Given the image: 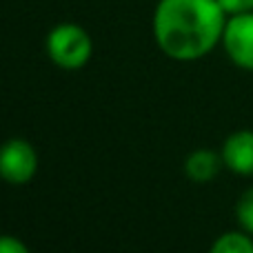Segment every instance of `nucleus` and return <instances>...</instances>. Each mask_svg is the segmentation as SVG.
<instances>
[{
	"label": "nucleus",
	"mask_w": 253,
	"mask_h": 253,
	"mask_svg": "<svg viewBox=\"0 0 253 253\" xmlns=\"http://www.w3.org/2000/svg\"><path fill=\"white\" fill-rule=\"evenodd\" d=\"M227 18L218 0H158L153 38L165 56L191 62L222 42Z\"/></svg>",
	"instance_id": "1"
},
{
	"label": "nucleus",
	"mask_w": 253,
	"mask_h": 253,
	"mask_svg": "<svg viewBox=\"0 0 253 253\" xmlns=\"http://www.w3.org/2000/svg\"><path fill=\"white\" fill-rule=\"evenodd\" d=\"M44 49L56 67L76 71L83 69L91 60L93 42L84 27L76 25V22H60L47 34Z\"/></svg>",
	"instance_id": "2"
},
{
	"label": "nucleus",
	"mask_w": 253,
	"mask_h": 253,
	"mask_svg": "<svg viewBox=\"0 0 253 253\" xmlns=\"http://www.w3.org/2000/svg\"><path fill=\"white\" fill-rule=\"evenodd\" d=\"M220 44L233 65L245 71H253V11L229 16Z\"/></svg>",
	"instance_id": "3"
},
{
	"label": "nucleus",
	"mask_w": 253,
	"mask_h": 253,
	"mask_svg": "<svg viewBox=\"0 0 253 253\" xmlns=\"http://www.w3.org/2000/svg\"><path fill=\"white\" fill-rule=\"evenodd\" d=\"M38 171V153L34 144L13 138L0 147V178L9 184H27Z\"/></svg>",
	"instance_id": "4"
},
{
	"label": "nucleus",
	"mask_w": 253,
	"mask_h": 253,
	"mask_svg": "<svg viewBox=\"0 0 253 253\" xmlns=\"http://www.w3.org/2000/svg\"><path fill=\"white\" fill-rule=\"evenodd\" d=\"M222 162L238 175H253V129L233 131L222 144Z\"/></svg>",
	"instance_id": "5"
},
{
	"label": "nucleus",
	"mask_w": 253,
	"mask_h": 253,
	"mask_svg": "<svg viewBox=\"0 0 253 253\" xmlns=\"http://www.w3.org/2000/svg\"><path fill=\"white\" fill-rule=\"evenodd\" d=\"M222 153H215L213 149H196L184 160V173L189 180L202 184L211 182L222 169Z\"/></svg>",
	"instance_id": "6"
},
{
	"label": "nucleus",
	"mask_w": 253,
	"mask_h": 253,
	"mask_svg": "<svg viewBox=\"0 0 253 253\" xmlns=\"http://www.w3.org/2000/svg\"><path fill=\"white\" fill-rule=\"evenodd\" d=\"M209 253H253V240L245 231H229L211 245Z\"/></svg>",
	"instance_id": "7"
},
{
	"label": "nucleus",
	"mask_w": 253,
	"mask_h": 253,
	"mask_svg": "<svg viewBox=\"0 0 253 253\" xmlns=\"http://www.w3.org/2000/svg\"><path fill=\"white\" fill-rule=\"evenodd\" d=\"M236 220L245 233L253 236V187L247 189L236 202Z\"/></svg>",
	"instance_id": "8"
},
{
	"label": "nucleus",
	"mask_w": 253,
	"mask_h": 253,
	"mask_svg": "<svg viewBox=\"0 0 253 253\" xmlns=\"http://www.w3.org/2000/svg\"><path fill=\"white\" fill-rule=\"evenodd\" d=\"M218 2H220V7L227 11V16L253 11V0H218Z\"/></svg>",
	"instance_id": "9"
},
{
	"label": "nucleus",
	"mask_w": 253,
	"mask_h": 253,
	"mask_svg": "<svg viewBox=\"0 0 253 253\" xmlns=\"http://www.w3.org/2000/svg\"><path fill=\"white\" fill-rule=\"evenodd\" d=\"M0 253H31L22 240L13 236H0Z\"/></svg>",
	"instance_id": "10"
}]
</instances>
